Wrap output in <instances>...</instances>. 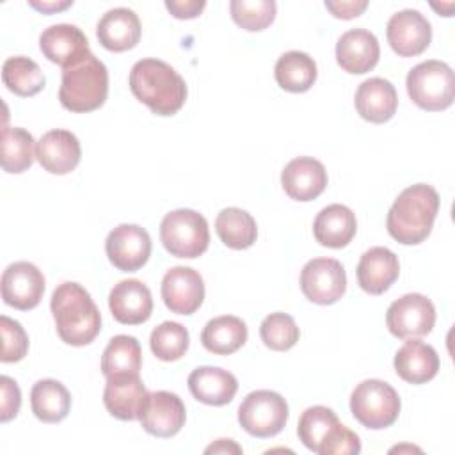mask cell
<instances>
[{
    "instance_id": "5",
    "label": "cell",
    "mask_w": 455,
    "mask_h": 455,
    "mask_svg": "<svg viewBox=\"0 0 455 455\" xmlns=\"http://www.w3.org/2000/svg\"><path fill=\"white\" fill-rule=\"evenodd\" d=\"M297 434L307 450L320 455H354L361 451L359 435L339 423L336 412L323 405H313L302 412Z\"/></svg>"
},
{
    "instance_id": "24",
    "label": "cell",
    "mask_w": 455,
    "mask_h": 455,
    "mask_svg": "<svg viewBox=\"0 0 455 455\" xmlns=\"http://www.w3.org/2000/svg\"><path fill=\"white\" fill-rule=\"evenodd\" d=\"M395 371L409 384H425L439 371V355L434 347L409 338L395 354Z\"/></svg>"
},
{
    "instance_id": "3",
    "label": "cell",
    "mask_w": 455,
    "mask_h": 455,
    "mask_svg": "<svg viewBox=\"0 0 455 455\" xmlns=\"http://www.w3.org/2000/svg\"><path fill=\"white\" fill-rule=\"evenodd\" d=\"M439 212V194L427 183H416L400 192L389 208L387 233L403 245L421 243L432 231Z\"/></svg>"
},
{
    "instance_id": "43",
    "label": "cell",
    "mask_w": 455,
    "mask_h": 455,
    "mask_svg": "<svg viewBox=\"0 0 455 455\" xmlns=\"http://www.w3.org/2000/svg\"><path fill=\"white\" fill-rule=\"evenodd\" d=\"M28 5L34 7V9H37V11H41V12L52 14V12L68 9L69 5H73V0H68V2H34V0H30Z\"/></svg>"
},
{
    "instance_id": "22",
    "label": "cell",
    "mask_w": 455,
    "mask_h": 455,
    "mask_svg": "<svg viewBox=\"0 0 455 455\" xmlns=\"http://www.w3.org/2000/svg\"><path fill=\"white\" fill-rule=\"evenodd\" d=\"M379 57V41L366 28H350L336 43V60L339 68L347 73H368L377 66Z\"/></svg>"
},
{
    "instance_id": "17",
    "label": "cell",
    "mask_w": 455,
    "mask_h": 455,
    "mask_svg": "<svg viewBox=\"0 0 455 455\" xmlns=\"http://www.w3.org/2000/svg\"><path fill=\"white\" fill-rule=\"evenodd\" d=\"M39 48L50 62L59 64L62 69L91 53L82 28L69 23H57L44 28L39 36Z\"/></svg>"
},
{
    "instance_id": "40",
    "label": "cell",
    "mask_w": 455,
    "mask_h": 455,
    "mask_svg": "<svg viewBox=\"0 0 455 455\" xmlns=\"http://www.w3.org/2000/svg\"><path fill=\"white\" fill-rule=\"evenodd\" d=\"M0 389H2V400H0V421H9L20 412L21 405V393L14 379L2 375L0 377Z\"/></svg>"
},
{
    "instance_id": "38",
    "label": "cell",
    "mask_w": 455,
    "mask_h": 455,
    "mask_svg": "<svg viewBox=\"0 0 455 455\" xmlns=\"http://www.w3.org/2000/svg\"><path fill=\"white\" fill-rule=\"evenodd\" d=\"M259 336L265 347L275 352L290 350L300 336L295 320L286 313H270L259 325Z\"/></svg>"
},
{
    "instance_id": "2",
    "label": "cell",
    "mask_w": 455,
    "mask_h": 455,
    "mask_svg": "<svg viewBox=\"0 0 455 455\" xmlns=\"http://www.w3.org/2000/svg\"><path fill=\"white\" fill-rule=\"evenodd\" d=\"M130 91L156 116L176 114L187 100V84L172 66L158 59L137 60L130 71Z\"/></svg>"
},
{
    "instance_id": "14",
    "label": "cell",
    "mask_w": 455,
    "mask_h": 455,
    "mask_svg": "<svg viewBox=\"0 0 455 455\" xmlns=\"http://www.w3.org/2000/svg\"><path fill=\"white\" fill-rule=\"evenodd\" d=\"M387 43L400 57H414L423 53L432 41L430 21L416 9L395 12L386 27Z\"/></svg>"
},
{
    "instance_id": "23",
    "label": "cell",
    "mask_w": 455,
    "mask_h": 455,
    "mask_svg": "<svg viewBox=\"0 0 455 455\" xmlns=\"http://www.w3.org/2000/svg\"><path fill=\"white\" fill-rule=\"evenodd\" d=\"M357 283L370 295H380L398 279L400 263L387 247L368 249L357 263Z\"/></svg>"
},
{
    "instance_id": "7",
    "label": "cell",
    "mask_w": 455,
    "mask_h": 455,
    "mask_svg": "<svg viewBox=\"0 0 455 455\" xmlns=\"http://www.w3.org/2000/svg\"><path fill=\"white\" fill-rule=\"evenodd\" d=\"M160 240L172 256L194 259L208 249V222L196 210L180 208L169 212L160 222Z\"/></svg>"
},
{
    "instance_id": "39",
    "label": "cell",
    "mask_w": 455,
    "mask_h": 455,
    "mask_svg": "<svg viewBox=\"0 0 455 455\" xmlns=\"http://www.w3.org/2000/svg\"><path fill=\"white\" fill-rule=\"evenodd\" d=\"M0 332H2V363H18L27 355L28 336L20 322L2 315L0 316Z\"/></svg>"
},
{
    "instance_id": "13",
    "label": "cell",
    "mask_w": 455,
    "mask_h": 455,
    "mask_svg": "<svg viewBox=\"0 0 455 455\" xmlns=\"http://www.w3.org/2000/svg\"><path fill=\"white\" fill-rule=\"evenodd\" d=\"M44 293V275L30 261L11 263L2 274V299L21 311L34 309Z\"/></svg>"
},
{
    "instance_id": "6",
    "label": "cell",
    "mask_w": 455,
    "mask_h": 455,
    "mask_svg": "<svg viewBox=\"0 0 455 455\" xmlns=\"http://www.w3.org/2000/svg\"><path fill=\"white\" fill-rule=\"evenodd\" d=\"M407 92L423 110L439 112L448 108L455 98L453 69L443 60H425L407 73Z\"/></svg>"
},
{
    "instance_id": "11",
    "label": "cell",
    "mask_w": 455,
    "mask_h": 455,
    "mask_svg": "<svg viewBox=\"0 0 455 455\" xmlns=\"http://www.w3.org/2000/svg\"><path fill=\"white\" fill-rule=\"evenodd\" d=\"M300 290L315 304H334L347 290V274L334 258H313L300 272Z\"/></svg>"
},
{
    "instance_id": "1",
    "label": "cell",
    "mask_w": 455,
    "mask_h": 455,
    "mask_svg": "<svg viewBox=\"0 0 455 455\" xmlns=\"http://www.w3.org/2000/svg\"><path fill=\"white\" fill-rule=\"evenodd\" d=\"M59 338L73 347L89 345L101 329V315L89 291L73 281L59 284L50 300Z\"/></svg>"
},
{
    "instance_id": "12",
    "label": "cell",
    "mask_w": 455,
    "mask_h": 455,
    "mask_svg": "<svg viewBox=\"0 0 455 455\" xmlns=\"http://www.w3.org/2000/svg\"><path fill=\"white\" fill-rule=\"evenodd\" d=\"M105 251L108 261L123 272H135L146 265L151 254V236L137 224H119L107 240Z\"/></svg>"
},
{
    "instance_id": "44",
    "label": "cell",
    "mask_w": 455,
    "mask_h": 455,
    "mask_svg": "<svg viewBox=\"0 0 455 455\" xmlns=\"http://www.w3.org/2000/svg\"><path fill=\"white\" fill-rule=\"evenodd\" d=\"M206 453H242V448L235 444L231 439H219L215 444H210Z\"/></svg>"
},
{
    "instance_id": "33",
    "label": "cell",
    "mask_w": 455,
    "mask_h": 455,
    "mask_svg": "<svg viewBox=\"0 0 455 455\" xmlns=\"http://www.w3.org/2000/svg\"><path fill=\"white\" fill-rule=\"evenodd\" d=\"M215 231L226 247L236 251L251 247L258 236V226L254 217L236 206L224 208L217 215Z\"/></svg>"
},
{
    "instance_id": "28",
    "label": "cell",
    "mask_w": 455,
    "mask_h": 455,
    "mask_svg": "<svg viewBox=\"0 0 455 455\" xmlns=\"http://www.w3.org/2000/svg\"><path fill=\"white\" fill-rule=\"evenodd\" d=\"M357 231L354 212L345 204H329L320 210L313 222V235L323 247L341 249L350 243Z\"/></svg>"
},
{
    "instance_id": "19",
    "label": "cell",
    "mask_w": 455,
    "mask_h": 455,
    "mask_svg": "<svg viewBox=\"0 0 455 455\" xmlns=\"http://www.w3.org/2000/svg\"><path fill=\"white\" fill-rule=\"evenodd\" d=\"M112 316L124 325L144 323L153 313V297L149 288L139 279H124L114 284L108 295Z\"/></svg>"
},
{
    "instance_id": "15",
    "label": "cell",
    "mask_w": 455,
    "mask_h": 455,
    "mask_svg": "<svg viewBox=\"0 0 455 455\" xmlns=\"http://www.w3.org/2000/svg\"><path fill=\"white\" fill-rule=\"evenodd\" d=\"M162 299L167 309L176 315H192L204 299V283L190 267H172L162 279Z\"/></svg>"
},
{
    "instance_id": "18",
    "label": "cell",
    "mask_w": 455,
    "mask_h": 455,
    "mask_svg": "<svg viewBox=\"0 0 455 455\" xmlns=\"http://www.w3.org/2000/svg\"><path fill=\"white\" fill-rule=\"evenodd\" d=\"M281 185L288 197L295 201H313L327 187V171L313 156H297L290 160L281 172Z\"/></svg>"
},
{
    "instance_id": "10",
    "label": "cell",
    "mask_w": 455,
    "mask_h": 455,
    "mask_svg": "<svg viewBox=\"0 0 455 455\" xmlns=\"http://www.w3.org/2000/svg\"><path fill=\"white\" fill-rule=\"evenodd\" d=\"M435 323V307L421 293H405L393 300L386 313L389 332L400 339L419 338L432 331Z\"/></svg>"
},
{
    "instance_id": "20",
    "label": "cell",
    "mask_w": 455,
    "mask_h": 455,
    "mask_svg": "<svg viewBox=\"0 0 455 455\" xmlns=\"http://www.w3.org/2000/svg\"><path fill=\"white\" fill-rule=\"evenodd\" d=\"M148 400V389L139 375L108 377L103 391V403L107 411L121 419H139Z\"/></svg>"
},
{
    "instance_id": "41",
    "label": "cell",
    "mask_w": 455,
    "mask_h": 455,
    "mask_svg": "<svg viewBox=\"0 0 455 455\" xmlns=\"http://www.w3.org/2000/svg\"><path fill=\"white\" fill-rule=\"evenodd\" d=\"M167 11L178 20L197 18L206 7L204 0H165Z\"/></svg>"
},
{
    "instance_id": "34",
    "label": "cell",
    "mask_w": 455,
    "mask_h": 455,
    "mask_svg": "<svg viewBox=\"0 0 455 455\" xmlns=\"http://www.w3.org/2000/svg\"><path fill=\"white\" fill-rule=\"evenodd\" d=\"M2 80L11 92L21 98L36 96L44 87V75L41 68L25 55L5 59L2 66Z\"/></svg>"
},
{
    "instance_id": "32",
    "label": "cell",
    "mask_w": 455,
    "mask_h": 455,
    "mask_svg": "<svg viewBox=\"0 0 455 455\" xmlns=\"http://www.w3.org/2000/svg\"><path fill=\"white\" fill-rule=\"evenodd\" d=\"M140 366L142 350L140 343L133 336H114L103 350L101 371L107 379L119 375H139Z\"/></svg>"
},
{
    "instance_id": "30",
    "label": "cell",
    "mask_w": 455,
    "mask_h": 455,
    "mask_svg": "<svg viewBox=\"0 0 455 455\" xmlns=\"http://www.w3.org/2000/svg\"><path fill=\"white\" fill-rule=\"evenodd\" d=\"M30 405L37 419L44 423H59L69 412L71 395L62 382L43 379L32 386Z\"/></svg>"
},
{
    "instance_id": "21",
    "label": "cell",
    "mask_w": 455,
    "mask_h": 455,
    "mask_svg": "<svg viewBox=\"0 0 455 455\" xmlns=\"http://www.w3.org/2000/svg\"><path fill=\"white\" fill-rule=\"evenodd\" d=\"M82 156V148L75 133L68 130H50L36 142V158L52 174L71 172Z\"/></svg>"
},
{
    "instance_id": "8",
    "label": "cell",
    "mask_w": 455,
    "mask_h": 455,
    "mask_svg": "<svg viewBox=\"0 0 455 455\" xmlns=\"http://www.w3.org/2000/svg\"><path fill=\"white\" fill-rule=\"evenodd\" d=\"M400 396L393 386L379 379H366L350 395L352 416L366 428L391 427L400 414Z\"/></svg>"
},
{
    "instance_id": "26",
    "label": "cell",
    "mask_w": 455,
    "mask_h": 455,
    "mask_svg": "<svg viewBox=\"0 0 455 455\" xmlns=\"http://www.w3.org/2000/svg\"><path fill=\"white\" fill-rule=\"evenodd\" d=\"M140 20L128 7L107 11L96 27L98 41L110 52L132 50L140 39Z\"/></svg>"
},
{
    "instance_id": "31",
    "label": "cell",
    "mask_w": 455,
    "mask_h": 455,
    "mask_svg": "<svg viewBox=\"0 0 455 455\" xmlns=\"http://www.w3.org/2000/svg\"><path fill=\"white\" fill-rule=\"evenodd\" d=\"M274 76L281 89L288 92H306L316 80V62L304 52L290 50L277 59Z\"/></svg>"
},
{
    "instance_id": "29",
    "label": "cell",
    "mask_w": 455,
    "mask_h": 455,
    "mask_svg": "<svg viewBox=\"0 0 455 455\" xmlns=\"http://www.w3.org/2000/svg\"><path fill=\"white\" fill-rule=\"evenodd\" d=\"M247 341V325L242 318L233 315H222L212 318L203 332L201 343L203 347L217 355H229L236 352Z\"/></svg>"
},
{
    "instance_id": "37",
    "label": "cell",
    "mask_w": 455,
    "mask_h": 455,
    "mask_svg": "<svg viewBox=\"0 0 455 455\" xmlns=\"http://www.w3.org/2000/svg\"><path fill=\"white\" fill-rule=\"evenodd\" d=\"M277 5L274 0H231L229 12L233 21L249 32L267 28L275 18Z\"/></svg>"
},
{
    "instance_id": "42",
    "label": "cell",
    "mask_w": 455,
    "mask_h": 455,
    "mask_svg": "<svg viewBox=\"0 0 455 455\" xmlns=\"http://www.w3.org/2000/svg\"><path fill=\"white\" fill-rule=\"evenodd\" d=\"M325 7L331 11L332 16L341 20H352L363 14V11L368 7L366 0H339V2H325Z\"/></svg>"
},
{
    "instance_id": "4",
    "label": "cell",
    "mask_w": 455,
    "mask_h": 455,
    "mask_svg": "<svg viewBox=\"0 0 455 455\" xmlns=\"http://www.w3.org/2000/svg\"><path fill=\"white\" fill-rule=\"evenodd\" d=\"M108 94L107 66L89 53L82 60L62 69L59 101L71 112H91L100 108Z\"/></svg>"
},
{
    "instance_id": "27",
    "label": "cell",
    "mask_w": 455,
    "mask_h": 455,
    "mask_svg": "<svg viewBox=\"0 0 455 455\" xmlns=\"http://www.w3.org/2000/svg\"><path fill=\"white\" fill-rule=\"evenodd\" d=\"M187 384L196 400L215 407L229 403L238 391L236 377L217 366L196 368L188 375Z\"/></svg>"
},
{
    "instance_id": "36",
    "label": "cell",
    "mask_w": 455,
    "mask_h": 455,
    "mask_svg": "<svg viewBox=\"0 0 455 455\" xmlns=\"http://www.w3.org/2000/svg\"><path fill=\"white\" fill-rule=\"evenodd\" d=\"M188 331L178 322H162L149 338L151 352L160 361H178L188 350Z\"/></svg>"
},
{
    "instance_id": "35",
    "label": "cell",
    "mask_w": 455,
    "mask_h": 455,
    "mask_svg": "<svg viewBox=\"0 0 455 455\" xmlns=\"http://www.w3.org/2000/svg\"><path fill=\"white\" fill-rule=\"evenodd\" d=\"M34 142L25 128L5 126L2 130V169L11 174L25 172L36 156Z\"/></svg>"
},
{
    "instance_id": "9",
    "label": "cell",
    "mask_w": 455,
    "mask_h": 455,
    "mask_svg": "<svg viewBox=\"0 0 455 455\" xmlns=\"http://www.w3.org/2000/svg\"><path fill=\"white\" fill-rule=\"evenodd\" d=\"M288 419L286 400L268 389H258L249 393L238 407L240 427L259 439L279 434Z\"/></svg>"
},
{
    "instance_id": "25",
    "label": "cell",
    "mask_w": 455,
    "mask_h": 455,
    "mask_svg": "<svg viewBox=\"0 0 455 455\" xmlns=\"http://www.w3.org/2000/svg\"><path fill=\"white\" fill-rule=\"evenodd\" d=\"M357 114L375 124L389 121L398 107V96L395 85L386 78H368L355 91Z\"/></svg>"
},
{
    "instance_id": "16",
    "label": "cell",
    "mask_w": 455,
    "mask_h": 455,
    "mask_svg": "<svg viewBox=\"0 0 455 455\" xmlns=\"http://www.w3.org/2000/svg\"><path fill=\"white\" fill-rule=\"evenodd\" d=\"M185 418V403L176 393L153 391L148 393L139 421L142 428L155 437H172L183 428Z\"/></svg>"
}]
</instances>
